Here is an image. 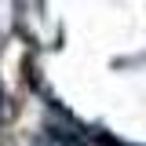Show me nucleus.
I'll list each match as a JSON object with an SVG mask.
<instances>
[{
	"mask_svg": "<svg viewBox=\"0 0 146 146\" xmlns=\"http://www.w3.org/2000/svg\"><path fill=\"white\" fill-rule=\"evenodd\" d=\"M33 146H88V143H84L73 128H66V124H44L36 131Z\"/></svg>",
	"mask_w": 146,
	"mask_h": 146,
	"instance_id": "f257e3e1",
	"label": "nucleus"
}]
</instances>
